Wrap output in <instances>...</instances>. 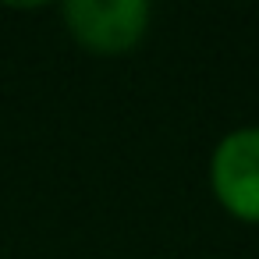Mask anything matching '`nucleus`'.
Here are the masks:
<instances>
[{"instance_id": "obj_2", "label": "nucleus", "mask_w": 259, "mask_h": 259, "mask_svg": "<svg viewBox=\"0 0 259 259\" xmlns=\"http://www.w3.org/2000/svg\"><path fill=\"white\" fill-rule=\"evenodd\" d=\"M209 188L241 224H259V124L227 132L209 156Z\"/></svg>"}, {"instance_id": "obj_1", "label": "nucleus", "mask_w": 259, "mask_h": 259, "mask_svg": "<svg viewBox=\"0 0 259 259\" xmlns=\"http://www.w3.org/2000/svg\"><path fill=\"white\" fill-rule=\"evenodd\" d=\"M68 36L100 57H121L135 50L153 22L146 0H68L61 8Z\"/></svg>"}]
</instances>
